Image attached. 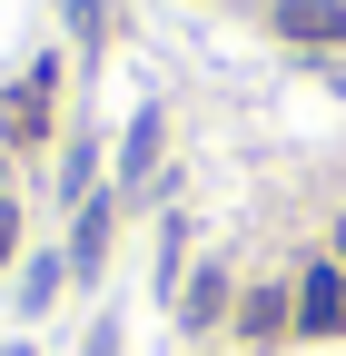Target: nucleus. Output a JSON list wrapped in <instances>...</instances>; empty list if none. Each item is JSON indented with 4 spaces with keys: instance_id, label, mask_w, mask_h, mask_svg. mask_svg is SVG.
I'll return each mask as SVG.
<instances>
[{
    "instance_id": "1",
    "label": "nucleus",
    "mask_w": 346,
    "mask_h": 356,
    "mask_svg": "<svg viewBox=\"0 0 346 356\" xmlns=\"http://www.w3.org/2000/svg\"><path fill=\"white\" fill-rule=\"evenodd\" d=\"M267 30H287V40H307V50H327V40H346V0H277Z\"/></svg>"
},
{
    "instance_id": "2",
    "label": "nucleus",
    "mask_w": 346,
    "mask_h": 356,
    "mask_svg": "<svg viewBox=\"0 0 346 356\" xmlns=\"http://www.w3.org/2000/svg\"><path fill=\"white\" fill-rule=\"evenodd\" d=\"M297 327H307V337H336V327H346V277H336V267H307V287H297Z\"/></svg>"
},
{
    "instance_id": "3",
    "label": "nucleus",
    "mask_w": 346,
    "mask_h": 356,
    "mask_svg": "<svg viewBox=\"0 0 346 356\" xmlns=\"http://www.w3.org/2000/svg\"><path fill=\"white\" fill-rule=\"evenodd\" d=\"M238 327H247V337H277V327H287V297H277V287H257V297L238 307Z\"/></svg>"
},
{
    "instance_id": "4",
    "label": "nucleus",
    "mask_w": 346,
    "mask_h": 356,
    "mask_svg": "<svg viewBox=\"0 0 346 356\" xmlns=\"http://www.w3.org/2000/svg\"><path fill=\"white\" fill-rule=\"evenodd\" d=\"M10 238H20V208H10V198H0V257H10Z\"/></svg>"
},
{
    "instance_id": "5",
    "label": "nucleus",
    "mask_w": 346,
    "mask_h": 356,
    "mask_svg": "<svg viewBox=\"0 0 346 356\" xmlns=\"http://www.w3.org/2000/svg\"><path fill=\"white\" fill-rule=\"evenodd\" d=\"M336 257H346V228H336Z\"/></svg>"
}]
</instances>
